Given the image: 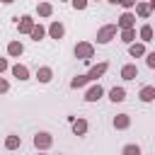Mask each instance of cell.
<instances>
[{"instance_id":"3","label":"cell","mask_w":155,"mask_h":155,"mask_svg":"<svg viewBox=\"0 0 155 155\" xmlns=\"http://www.w3.org/2000/svg\"><path fill=\"white\" fill-rule=\"evenodd\" d=\"M31 143H34V148H36V150L46 153V150L53 145V136H51L48 131H36V133H34V138H31Z\"/></svg>"},{"instance_id":"11","label":"cell","mask_w":155,"mask_h":155,"mask_svg":"<svg viewBox=\"0 0 155 155\" xmlns=\"http://www.w3.org/2000/svg\"><path fill=\"white\" fill-rule=\"evenodd\" d=\"M36 80L44 82V85L51 82V80H53V68H51V65H39V68H36Z\"/></svg>"},{"instance_id":"4","label":"cell","mask_w":155,"mask_h":155,"mask_svg":"<svg viewBox=\"0 0 155 155\" xmlns=\"http://www.w3.org/2000/svg\"><path fill=\"white\" fill-rule=\"evenodd\" d=\"M102 97H104V87H102L99 82H92V85L85 90V97H82V99H85V102H99Z\"/></svg>"},{"instance_id":"36","label":"cell","mask_w":155,"mask_h":155,"mask_svg":"<svg viewBox=\"0 0 155 155\" xmlns=\"http://www.w3.org/2000/svg\"><path fill=\"white\" fill-rule=\"evenodd\" d=\"M58 155H63V153H58Z\"/></svg>"},{"instance_id":"21","label":"cell","mask_w":155,"mask_h":155,"mask_svg":"<svg viewBox=\"0 0 155 155\" xmlns=\"http://www.w3.org/2000/svg\"><path fill=\"white\" fill-rule=\"evenodd\" d=\"M19 145H22V138H19L17 133H10V136L5 138V148H7V150H17Z\"/></svg>"},{"instance_id":"9","label":"cell","mask_w":155,"mask_h":155,"mask_svg":"<svg viewBox=\"0 0 155 155\" xmlns=\"http://www.w3.org/2000/svg\"><path fill=\"white\" fill-rule=\"evenodd\" d=\"M111 126H114L116 131H126V128H131V114H116L114 121H111Z\"/></svg>"},{"instance_id":"13","label":"cell","mask_w":155,"mask_h":155,"mask_svg":"<svg viewBox=\"0 0 155 155\" xmlns=\"http://www.w3.org/2000/svg\"><path fill=\"white\" fill-rule=\"evenodd\" d=\"M87 131H90V124H87V119L78 116V119L73 121V133H75V136H87Z\"/></svg>"},{"instance_id":"24","label":"cell","mask_w":155,"mask_h":155,"mask_svg":"<svg viewBox=\"0 0 155 155\" xmlns=\"http://www.w3.org/2000/svg\"><path fill=\"white\" fill-rule=\"evenodd\" d=\"M85 85H90L87 75H75V78L70 80V90H80V87H85Z\"/></svg>"},{"instance_id":"19","label":"cell","mask_w":155,"mask_h":155,"mask_svg":"<svg viewBox=\"0 0 155 155\" xmlns=\"http://www.w3.org/2000/svg\"><path fill=\"white\" fill-rule=\"evenodd\" d=\"M36 15L44 17V19L51 17V15H53V5H51V2H39V5H36Z\"/></svg>"},{"instance_id":"6","label":"cell","mask_w":155,"mask_h":155,"mask_svg":"<svg viewBox=\"0 0 155 155\" xmlns=\"http://www.w3.org/2000/svg\"><path fill=\"white\" fill-rule=\"evenodd\" d=\"M116 27H119V31L121 29H136V12H121Z\"/></svg>"},{"instance_id":"16","label":"cell","mask_w":155,"mask_h":155,"mask_svg":"<svg viewBox=\"0 0 155 155\" xmlns=\"http://www.w3.org/2000/svg\"><path fill=\"white\" fill-rule=\"evenodd\" d=\"M109 99H111L114 104H121V102H126V90H124L121 85H119V87L114 85V87L109 90Z\"/></svg>"},{"instance_id":"28","label":"cell","mask_w":155,"mask_h":155,"mask_svg":"<svg viewBox=\"0 0 155 155\" xmlns=\"http://www.w3.org/2000/svg\"><path fill=\"white\" fill-rule=\"evenodd\" d=\"M136 5H138V0H121V7H124L126 12H131Z\"/></svg>"},{"instance_id":"17","label":"cell","mask_w":155,"mask_h":155,"mask_svg":"<svg viewBox=\"0 0 155 155\" xmlns=\"http://www.w3.org/2000/svg\"><path fill=\"white\" fill-rule=\"evenodd\" d=\"M22 53H24V44L22 41H10L7 44V56L10 58H19Z\"/></svg>"},{"instance_id":"26","label":"cell","mask_w":155,"mask_h":155,"mask_svg":"<svg viewBox=\"0 0 155 155\" xmlns=\"http://www.w3.org/2000/svg\"><path fill=\"white\" fill-rule=\"evenodd\" d=\"M70 5H73L75 10H87V5H90V0H70Z\"/></svg>"},{"instance_id":"1","label":"cell","mask_w":155,"mask_h":155,"mask_svg":"<svg viewBox=\"0 0 155 155\" xmlns=\"http://www.w3.org/2000/svg\"><path fill=\"white\" fill-rule=\"evenodd\" d=\"M73 53H75V58H78V61L90 63V61L94 58V44H90V41H78V44H75V48H73Z\"/></svg>"},{"instance_id":"27","label":"cell","mask_w":155,"mask_h":155,"mask_svg":"<svg viewBox=\"0 0 155 155\" xmlns=\"http://www.w3.org/2000/svg\"><path fill=\"white\" fill-rule=\"evenodd\" d=\"M145 65L155 70V51H148V53H145Z\"/></svg>"},{"instance_id":"5","label":"cell","mask_w":155,"mask_h":155,"mask_svg":"<svg viewBox=\"0 0 155 155\" xmlns=\"http://www.w3.org/2000/svg\"><path fill=\"white\" fill-rule=\"evenodd\" d=\"M107 70H109V63H104V61H102V63L92 65V68H90V70H87L85 75H87V80H90V82H97V80H99V78H102V75H104Z\"/></svg>"},{"instance_id":"31","label":"cell","mask_w":155,"mask_h":155,"mask_svg":"<svg viewBox=\"0 0 155 155\" xmlns=\"http://www.w3.org/2000/svg\"><path fill=\"white\" fill-rule=\"evenodd\" d=\"M0 2H2V5H12L15 0H0Z\"/></svg>"},{"instance_id":"15","label":"cell","mask_w":155,"mask_h":155,"mask_svg":"<svg viewBox=\"0 0 155 155\" xmlns=\"http://www.w3.org/2000/svg\"><path fill=\"white\" fill-rule=\"evenodd\" d=\"M121 78H124V80H136V78H138V65H136V63L121 65Z\"/></svg>"},{"instance_id":"25","label":"cell","mask_w":155,"mask_h":155,"mask_svg":"<svg viewBox=\"0 0 155 155\" xmlns=\"http://www.w3.org/2000/svg\"><path fill=\"white\" fill-rule=\"evenodd\" d=\"M121 155H143V153H140V145L138 143H126L121 148Z\"/></svg>"},{"instance_id":"18","label":"cell","mask_w":155,"mask_h":155,"mask_svg":"<svg viewBox=\"0 0 155 155\" xmlns=\"http://www.w3.org/2000/svg\"><path fill=\"white\" fill-rule=\"evenodd\" d=\"M153 36H155V31H153V27H150V24H143V27L138 29V39H140L143 44L153 41Z\"/></svg>"},{"instance_id":"30","label":"cell","mask_w":155,"mask_h":155,"mask_svg":"<svg viewBox=\"0 0 155 155\" xmlns=\"http://www.w3.org/2000/svg\"><path fill=\"white\" fill-rule=\"evenodd\" d=\"M5 70H10V63H7V58H0V75H2Z\"/></svg>"},{"instance_id":"33","label":"cell","mask_w":155,"mask_h":155,"mask_svg":"<svg viewBox=\"0 0 155 155\" xmlns=\"http://www.w3.org/2000/svg\"><path fill=\"white\" fill-rule=\"evenodd\" d=\"M107 2H111V5H121V0H107Z\"/></svg>"},{"instance_id":"8","label":"cell","mask_w":155,"mask_h":155,"mask_svg":"<svg viewBox=\"0 0 155 155\" xmlns=\"http://www.w3.org/2000/svg\"><path fill=\"white\" fill-rule=\"evenodd\" d=\"M10 73H12V78H17L19 82L29 80V68H27L24 63H15V65H10Z\"/></svg>"},{"instance_id":"35","label":"cell","mask_w":155,"mask_h":155,"mask_svg":"<svg viewBox=\"0 0 155 155\" xmlns=\"http://www.w3.org/2000/svg\"><path fill=\"white\" fill-rule=\"evenodd\" d=\"M58 2H70V0H58Z\"/></svg>"},{"instance_id":"32","label":"cell","mask_w":155,"mask_h":155,"mask_svg":"<svg viewBox=\"0 0 155 155\" xmlns=\"http://www.w3.org/2000/svg\"><path fill=\"white\" fill-rule=\"evenodd\" d=\"M148 5H150V10H153V12H155V0H150V2H148Z\"/></svg>"},{"instance_id":"2","label":"cell","mask_w":155,"mask_h":155,"mask_svg":"<svg viewBox=\"0 0 155 155\" xmlns=\"http://www.w3.org/2000/svg\"><path fill=\"white\" fill-rule=\"evenodd\" d=\"M116 34H119V27L116 24H104V27H99L97 29V44H111L114 39H116Z\"/></svg>"},{"instance_id":"12","label":"cell","mask_w":155,"mask_h":155,"mask_svg":"<svg viewBox=\"0 0 155 155\" xmlns=\"http://www.w3.org/2000/svg\"><path fill=\"white\" fill-rule=\"evenodd\" d=\"M48 36H51V39H56V41H58V39H63V36H65V27H63L58 19H56V22H51V24H48Z\"/></svg>"},{"instance_id":"7","label":"cell","mask_w":155,"mask_h":155,"mask_svg":"<svg viewBox=\"0 0 155 155\" xmlns=\"http://www.w3.org/2000/svg\"><path fill=\"white\" fill-rule=\"evenodd\" d=\"M34 27H36V22H34L31 15H22L19 22H17V31H19V34H31Z\"/></svg>"},{"instance_id":"34","label":"cell","mask_w":155,"mask_h":155,"mask_svg":"<svg viewBox=\"0 0 155 155\" xmlns=\"http://www.w3.org/2000/svg\"><path fill=\"white\" fill-rule=\"evenodd\" d=\"M36 155H46V153H41V150H36Z\"/></svg>"},{"instance_id":"20","label":"cell","mask_w":155,"mask_h":155,"mask_svg":"<svg viewBox=\"0 0 155 155\" xmlns=\"http://www.w3.org/2000/svg\"><path fill=\"white\" fill-rule=\"evenodd\" d=\"M46 34H48V29H46L44 24H36V27L31 29V34H29V36H31V41H36V44H39V41H41Z\"/></svg>"},{"instance_id":"29","label":"cell","mask_w":155,"mask_h":155,"mask_svg":"<svg viewBox=\"0 0 155 155\" xmlns=\"http://www.w3.org/2000/svg\"><path fill=\"white\" fill-rule=\"evenodd\" d=\"M5 92H10V82L5 78H0V94H5Z\"/></svg>"},{"instance_id":"14","label":"cell","mask_w":155,"mask_h":155,"mask_svg":"<svg viewBox=\"0 0 155 155\" xmlns=\"http://www.w3.org/2000/svg\"><path fill=\"white\" fill-rule=\"evenodd\" d=\"M145 53H148V48H145V44H143V41H138V44L133 41V44L128 46V56H131V58H143Z\"/></svg>"},{"instance_id":"10","label":"cell","mask_w":155,"mask_h":155,"mask_svg":"<svg viewBox=\"0 0 155 155\" xmlns=\"http://www.w3.org/2000/svg\"><path fill=\"white\" fill-rule=\"evenodd\" d=\"M138 99H140L143 104L155 102V85H143V87H140V92H138Z\"/></svg>"},{"instance_id":"23","label":"cell","mask_w":155,"mask_h":155,"mask_svg":"<svg viewBox=\"0 0 155 155\" xmlns=\"http://www.w3.org/2000/svg\"><path fill=\"white\" fill-rule=\"evenodd\" d=\"M150 12H153V10H150V5H148V2H138V5H136V15H138L140 19H148V17H150Z\"/></svg>"},{"instance_id":"22","label":"cell","mask_w":155,"mask_h":155,"mask_svg":"<svg viewBox=\"0 0 155 155\" xmlns=\"http://www.w3.org/2000/svg\"><path fill=\"white\" fill-rule=\"evenodd\" d=\"M119 36H121V41H124V44H128V46H131V44L136 41V36H138V34H136V29H121V31H119Z\"/></svg>"}]
</instances>
